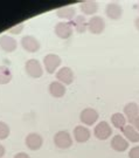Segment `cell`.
<instances>
[{"instance_id":"5b68a950","label":"cell","mask_w":139,"mask_h":158,"mask_svg":"<svg viewBox=\"0 0 139 158\" xmlns=\"http://www.w3.org/2000/svg\"><path fill=\"white\" fill-rule=\"evenodd\" d=\"M105 29V21L102 17L95 15L88 21V31L91 34H100Z\"/></svg>"},{"instance_id":"44dd1931","label":"cell","mask_w":139,"mask_h":158,"mask_svg":"<svg viewBox=\"0 0 139 158\" xmlns=\"http://www.w3.org/2000/svg\"><path fill=\"white\" fill-rule=\"evenodd\" d=\"M111 123L116 129L123 130L126 125V117L121 113H115L111 116Z\"/></svg>"},{"instance_id":"9a60e30c","label":"cell","mask_w":139,"mask_h":158,"mask_svg":"<svg viewBox=\"0 0 139 158\" xmlns=\"http://www.w3.org/2000/svg\"><path fill=\"white\" fill-rule=\"evenodd\" d=\"M124 115L128 117L130 124L139 116V106L136 102H130L124 107Z\"/></svg>"},{"instance_id":"7a4b0ae2","label":"cell","mask_w":139,"mask_h":158,"mask_svg":"<svg viewBox=\"0 0 139 158\" xmlns=\"http://www.w3.org/2000/svg\"><path fill=\"white\" fill-rule=\"evenodd\" d=\"M54 144L60 149H68L72 145V138L68 131L61 130L54 136Z\"/></svg>"},{"instance_id":"5bb4252c","label":"cell","mask_w":139,"mask_h":158,"mask_svg":"<svg viewBox=\"0 0 139 158\" xmlns=\"http://www.w3.org/2000/svg\"><path fill=\"white\" fill-rule=\"evenodd\" d=\"M18 42L15 39L8 35H1L0 36V48L6 53H13L17 49Z\"/></svg>"},{"instance_id":"8fae6325","label":"cell","mask_w":139,"mask_h":158,"mask_svg":"<svg viewBox=\"0 0 139 158\" xmlns=\"http://www.w3.org/2000/svg\"><path fill=\"white\" fill-rule=\"evenodd\" d=\"M111 148L117 151V152H124L129 149V142L128 139L122 135H115L112 137L111 143H110Z\"/></svg>"},{"instance_id":"ac0fdd59","label":"cell","mask_w":139,"mask_h":158,"mask_svg":"<svg viewBox=\"0 0 139 158\" xmlns=\"http://www.w3.org/2000/svg\"><path fill=\"white\" fill-rule=\"evenodd\" d=\"M80 8L85 15H94L95 13L98 11V4H97V1L85 0L80 4Z\"/></svg>"},{"instance_id":"6da1fadb","label":"cell","mask_w":139,"mask_h":158,"mask_svg":"<svg viewBox=\"0 0 139 158\" xmlns=\"http://www.w3.org/2000/svg\"><path fill=\"white\" fill-rule=\"evenodd\" d=\"M25 70H26L28 76H31L33 79H39L43 74V68L36 59L28 60L27 62L25 63Z\"/></svg>"},{"instance_id":"9c48e42d","label":"cell","mask_w":139,"mask_h":158,"mask_svg":"<svg viewBox=\"0 0 139 158\" xmlns=\"http://www.w3.org/2000/svg\"><path fill=\"white\" fill-rule=\"evenodd\" d=\"M25 143H26V147H27L29 150L35 151V150H39L40 148L42 147V144H43V138H42V136L39 135V134L32 132V134L27 135L26 139H25Z\"/></svg>"},{"instance_id":"8992f818","label":"cell","mask_w":139,"mask_h":158,"mask_svg":"<svg viewBox=\"0 0 139 158\" xmlns=\"http://www.w3.org/2000/svg\"><path fill=\"white\" fill-rule=\"evenodd\" d=\"M80 119L84 125H92L98 119V113L92 108H85L80 114Z\"/></svg>"},{"instance_id":"277c9868","label":"cell","mask_w":139,"mask_h":158,"mask_svg":"<svg viewBox=\"0 0 139 158\" xmlns=\"http://www.w3.org/2000/svg\"><path fill=\"white\" fill-rule=\"evenodd\" d=\"M62 60L61 57L56 54H47L43 57V66H45L46 72L48 74H54L55 70L60 67Z\"/></svg>"},{"instance_id":"4316f807","label":"cell","mask_w":139,"mask_h":158,"mask_svg":"<svg viewBox=\"0 0 139 158\" xmlns=\"http://www.w3.org/2000/svg\"><path fill=\"white\" fill-rule=\"evenodd\" d=\"M132 125H133L134 128H136V130H137V131H139V116L136 119H134L133 122H132Z\"/></svg>"},{"instance_id":"7402d4cb","label":"cell","mask_w":139,"mask_h":158,"mask_svg":"<svg viewBox=\"0 0 139 158\" xmlns=\"http://www.w3.org/2000/svg\"><path fill=\"white\" fill-rule=\"evenodd\" d=\"M13 79L11 69L6 66H0V85H7Z\"/></svg>"},{"instance_id":"2e32d148","label":"cell","mask_w":139,"mask_h":158,"mask_svg":"<svg viewBox=\"0 0 139 158\" xmlns=\"http://www.w3.org/2000/svg\"><path fill=\"white\" fill-rule=\"evenodd\" d=\"M56 15L60 19H64V20L72 21L76 17V10H75V7H72V6L61 7V8L56 10Z\"/></svg>"},{"instance_id":"83f0119b","label":"cell","mask_w":139,"mask_h":158,"mask_svg":"<svg viewBox=\"0 0 139 158\" xmlns=\"http://www.w3.org/2000/svg\"><path fill=\"white\" fill-rule=\"evenodd\" d=\"M5 147L2 145V144H0V158L4 157V155H5Z\"/></svg>"},{"instance_id":"30bf717a","label":"cell","mask_w":139,"mask_h":158,"mask_svg":"<svg viewBox=\"0 0 139 158\" xmlns=\"http://www.w3.org/2000/svg\"><path fill=\"white\" fill-rule=\"evenodd\" d=\"M55 34L60 38V39H69L72 35L74 28H72V23H59L55 26L54 29Z\"/></svg>"},{"instance_id":"52a82bcc","label":"cell","mask_w":139,"mask_h":158,"mask_svg":"<svg viewBox=\"0 0 139 158\" xmlns=\"http://www.w3.org/2000/svg\"><path fill=\"white\" fill-rule=\"evenodd\" d=\"M21 46L22 48L28 53H36L40 51V41L32 35H26L21 39Z\"/></svg>"},{"instance_id":"603a6c76","label":"cell","mask_w":139,"mask_h":158,"mask_svg":"<svg viewBox=\"0 0 139 158\" xmlns=\"http://www.w3.org/2000/svg\"><path fill=\"white\" fill-rule=\"evenodd\" d=\"M10 134H11V129H10L8 124L2 122V121H0V141L6 139L10 136Z\"/></svg>"},{"instance_id":"484cf974","label":"cell","mask_w":139,"mask_h":158,"mask_svg":"<svg viewBox=\"0 0 139 158\" xmlns=\"http://www.w3.org/2000/svg\"><path fill=\"white\" fill-rule=\"evenodd\" d=\"M14 158H31V157H29V155H27L26 152H19L14 156Z\"/></svg>"},{"instance_id":"cb8c5ba5","label":"cell","mask_w":139,"mask_h":158,"mask_svg":"<svg viewBox=\"0 0 139 158\" xmlns=\"http://www.w3.org/2000/svg\"><path fill=\"white\" fill-rule=\"evenodd\" d=\"M23 27H25V25H23L22 23H19V25H15V26H13V27H11V28L8 29V33H11V34H20L21 32H22Z\"/></svg>"},{"instance_id":"ba28073f","label":"cell","mask_w":139,"mask_h":158,"mask_svg":"<svg viewBox=\"0 0 139 158\" xmlns=\"http://www.w3.org/2000/svg\"><path fill=\"white\" fill-rule=\"evenodd\" d=\"M56 79H57L59 82H61L62 85H69L74 82L75 75H74V72L72 70V68L62 67L61 69L57 70V73H56Z\"/></svg>"},{"instance_id":"d4e9b609","label":"cell","mask_w":139,"mask_h":158,"mask_svg":"<svg viewBox=\"0 0 139 158\" xmlns=\"http://www.w3.org/2000/svg\"><path fill=\"white\" fill-rule=\"evenodd\" d=\"M129 158H139V145L133 147L130 152H129Z\"/></svg>"},{"instance_id":"f546056e","label":"cell","mask_w":139,"mask_h":158,"mask_svg":"<svg viewBox=\"0 0 139 158\" xmlns=\"http://www.w3.org/2000/svg\"><path fill=\"white\" fill-rule=\"evenodd\" d=\"M138 8H139V6H138Z\"/></svg>"},{"instance_id":"3957f363","label":"cell","mask_w":139,"mask_h":158,"mask_svg":"<svg viewBox=\"0 0 139 158\" xmlns=\"http://www.w3.org/2000/svg\"><path fill=\"white\" fill-rule=\"evenodd\" d=\"M94 135L96 138H98L100 141H105L110 136L112 135V128L105 121H102L98 124L95 127Z\"/></svg>"},{"instance_id":"d6986e66","label":"cell","mask_w":139,"mask_h":158,"mask_svg":"<svg viewBox=\"0 0 139 158\" xmlns=\"http://www.w3.org/2000/svg\"><path fill=\"white\" fill-rule=\"evenodd\" d=\"M124 137L128 139V142L131 143H139V131L136 130L132 124L125 125V128L122 130Z\"/></svg>"},{"instance_id":"4fadbf2b","label":"cell","mask_w":139,"mask_h":158,"mask_svg":"<svg viewBox=\"0 0 139 158\" xmlns=\"http://www.w3.org/2000/svg\"><path fill=\"white\" fill-rule=\"evenodd\" d=\"M90 137H91V132L87 127L77 125L74 129V138L77 143H85L89 141Z\"/></svg>"},{"instance_id":"f1b7e54d","label":"cell","mask_w":139,"mask_h":158,"mask_svg":"<svg viewBox=\"0 0 139 158\" xmlns=\"http://www.w3.org/2000/svg\"><path fill=\"white\" fill-rule=\"evenodd\" d=\"M134 26H136V28H137V31L139 32V17L136 18V20H134Z\"/></svg>"},{"instance_id":"ffe728a7","label":"cell","mask_w":139,"mask_h":158,"mask_svg":"<svg viewBox=\"0 0 139 158\" xmlns=\"http://www.w3.org/2000/svg\"><path fill=\"white\" fill-rule=\"evenodd\" d=\"M69 23H72V28H75L77 33H84L88 29V21L83 15H76L75 19Z\"/></svg>"},{"instance_id":"e0dca14e","label":"cell","mask_w":139,"mask_h":158,"mask_svg":"<svg viewBox=\"0 0 139 158\" xmlns=\"http://www.w3.org/2000/svg\"><path fill=\"white\" fill-rule=\"evenodd\" d=\"M66 85H62L61 82L59 81H54L49 85V94L53 97L55 98H60V97H63L64 94H66Z\"/></svg>"},{"instance_id":"7c38bea8","label":"cell","mask_w":139,"mask_h":158,"mask_svg":"<svg viewBox=\"0 0 139 158\" xmlns=\"http://www.w3.org/2000/svg\"><path fill=\"white\" fill-rule=\"evenodd\" d=\"M105 14L112 20H118L123 17V7L117 2H110L105 7Z\"/></svg>"}]
</instances>
